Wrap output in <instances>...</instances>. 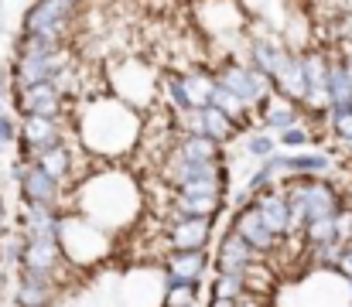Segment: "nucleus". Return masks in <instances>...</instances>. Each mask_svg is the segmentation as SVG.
I'll use <instances>...</instances> for the list:
<instances>
[{
	"label": "nucleus",
	"mask_w": 352,
	"mask_h": 307,
	"mask_svg": "<svg viewBox=\"0 0 352 307\" xmlns=\"http://www.w3.org/2000/svg\"><path fill=\"white\" fill-rule=\"evenodd\" d=\"M58 249L65 256L69 266H96L107 253H110V232H103L100 225H93L89 218H82L79 212H65L58 218Z\"/></svg>",
	"instance_id": "obj_4"
},
{
	"label": "nucleus",
	"mask_w": 352,
	"mask_h": 307,
	"mask_svg": "<svg viewBox=\"0 0 352 307\" xmlns=\"http://www.w3.org/2000/svg\"><path fill=\"white\" fill-rule=\"evenodd\" d=\"M107 79L110 93L140 113L161 106V69L144 55H120L117 62L107 65Z\"/></svg>",
	"instance_id": "obj_3"
},
{
	"label": "nucleus",
	"mask_w": 352,
	"mask_h": 307,
	"mask_svg": "<svg viewBox=\"0 0 352 307\" xmlns=\"http://www.w3.org/2000/svg\"><path fill=\"white\" fill-rule=\"evenodd\" d=\"M243 150L250 154V157H256V161H263V157H270L274 150H277V137L270 133V130H243Z\"/></svg>",
	"instance_id": "obj_14"
},
{
	"label": "nucleus",
	"mask_w": 352,
	"mask_h": 307,
	"mask_svg": "<svg viewBox=\"0 0 352 307\" xmlns=\"http://www.w3.org/2000/svg\"><path fill=\"white\" fill-rule=\"evenodd\" d=\"M164 239H168V249H206L212 239V218L175 215V218H168Z\"/></svg>",
	"instance_id": "obj_7"
},
{
	"label": "nucleus",
	"mask_w": 352,
	"mask_h": 307,
	"mask_svg": "<svg viewBox=\"0 0 352 307\" xmlns=\"http://www.w3.org/2000/svg\"><path fill=\"white\" fill-rule=\"evenodd\" d=\"M79 14H82V7H76L72 0H31L21 10L17 31L21 34H41V38L72 45Z\"/></svg>",
	"instance_id": "obj_5"
},
{
	"label": "nucleus",
	"mask_w": 352,
	"mask_h": 307,
	"mask_svg": "<svg viewBox=\"0 0 352 307\" xmlns=\"http://www.w3.org/2000/svg\"><path fill=\"white\" fill-rule=\"evenodd\" d=\"M233 229L243 236V239H246V242H250V246H253V253H256V256H270V253L280 246V236H277V232L263 222V215L253 208V202L243 205V208L236 212Z\"/></svg>",
	"instance_id": "obj_6"
},
{
	"label": "nucleus",
	"mask_w": 352,
	"mask_h": 307,
	"mask_svg": "<svg viewBox=\"0 0 352 307\" xmlns=\"http://www.w3.org/2000/svg\"><path fill=\"white\" fill-rule=\"evenodd\" d=\"M7 102H10V82H7V69L0 72V113H7Z\"/></svg>",
	"instance_id": "obj_16"
},
{
	"label": "nucleus",
	"mask_w": 352,
	"mask_h": 307,
	"mask_svg": "<svg viewBox=\"0 0 352 307\" xmlns=\"http://www.w3.org/2000/svg\"><path fill=\"white\" fill-rule=\"evenodd\" d=\"M270 86H274V93H280V96H287V100H294V102L305 100L308 82H305V69H301L298 52H284L280 65H277L274 76H270Z\"/></svg>",
	"instance_id": "obj_11"
},
{
	"label": "nucleus",
	"mask_w": 352,
	"mask_h": 307,
	"mask_svg": "<svg viewBox=\"0 0 352 307\" xmlns=\"http://www.w3.org/2000/svg\"><path fill=\"white\" fill-rule=\"evenodd\" d=\"M72 212H79L82 218H89L93 225L113 236L137 222V215L144 212V192L137 178L123 171L120 164H96L76 185Z\"/></svg>",
	"instance_id": "obj_2"
},
{
	"label": "nucleus",
	"mask_w": 352,
	"mask_h": 307,
	"mask_svg": "<svg viewBox=\"0 0 352 307\" xmlns=\"http://www.w3.org/2000/svg\"><path fill=\"white\" fill-rule=\"evenodd\" d=\"M250 260H256L253 246L230 225V229L223 232L219 246H216V273H236V277H243V270H246Z\"/></svg>",
	"instance_id": "obj_10"
},
{
	"label": "nucleus",
	"mask_w": 352,
	"mask_h": 307,
	"mask_svg": "<svg viewBox=\"0 0 352 307\" xmlns=\"http://www.w3.org/2000/svg\"><path fill=\"white\" fill-rule=\"evenodd\" d=\"M17 144V116L14 113H0V154L7 147Z\"/></svg>",
	"instance_id": "obj_15"
},
{
	"label": "nucleus",
	"mask_w": 352,
	"mask_h": 307,
	"mask_svg": "<svg viewBox=\"0 0 352 307\" xmlns=\"http://www.w3.org/2000/svg\"><path fill=\"white\" fill-rule=\"evenodd\" d=\"M206 266H209L206 249H168V256L161 263V280L164 284H175V280L199 284L206 277Z\"/></svg>",
	"instance_id": "obj_8"
},
{
	"label": "nucleus",
	"mask_w": 352,
	"mask_h": 307,
	"mask_svg": "<svg viewBox=\"0 0 352 307\" xmlns=\"http://www.w3.org/2000/svg\"><path fill=\"white\" fill-rule=\"evenodd\" d=\"M253 116H256V123L263 126V130H270V133H280L284 126H291V123H298L301 116H305V109H301V102L287 100V96H280V93H267L260 106L253 109Z\"/></svg>",
	"instance_id": "obj_9"
},
{
	"label": "nucleus",
	"mask_w": 352,
	"mask_h": 307,
	"mask_svg": "<svg viewBox=\"0 0 352 307\" xmlns=\"http://www.w3.org/2000/svg\"><path fill=\"white\" fill-rule=\"evenodd\" d=\"M202 120H206V137H212L216 144H230L233 137H239V123L216 106H202Z\"/></svg>",
	"instance_id": "obj_13"
},
{
	"label": "nucleus",
	"mask_w": 352,
	"mask_h": 307,
	"mask_svg": "<svg viewBox=\"0 0 352 307\" xmlns=\"http://www.w3.org/2000/svg\"><path fill=\"white\" fill-rule=\"evenodd\" d=\"M72 133L79 147L100 161V164H120L123 157L137 154L140 147V130H144V113L117 100L113 93L103 96H82L79 109H72Z\"/></svg>",
	"instance_id": "obj_1"
},
{
	"label": "nucleus",
	"mask_w": 352,
	"mask_h": 307,
	"mask_svg": "<svg viewBox=\"0 0 352 307\" xmlns=\"http://www.w3.org/2000/svg\"><path fill=\"white\" fill-rule=\"evenodd\" d=\"M212 307H233V301H212Z\"/></svg>",
	"instance_id": "obj_17"
},
{
	"label": "nucleus",
	"mask_w": 352,
	"mask_h": 307,
	"mask_svg": "<svg viewBox=\"0 0 352 307\" xmlns=\"http://www.w3.org/2000/svg\"><path fill=\"white\" fill-rule=\"evenodd\" d=\"M277 287V266L267 263V256H256L246 263L243 270V291L246 294H256V297H270Z\"/></svg>",
	"instance_id": "obj_12"
}]
</instances>
